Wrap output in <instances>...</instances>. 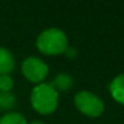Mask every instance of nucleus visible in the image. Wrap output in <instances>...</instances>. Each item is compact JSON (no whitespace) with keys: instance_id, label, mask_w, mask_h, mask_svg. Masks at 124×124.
I'll list each match as a JSON object with an SVG mask.
<instances>
[{"instance_id":"7ed1b4c3","label":"nucleus","mask_w":124,"mask_h":124,"mask_svg":"<svg viewBox=\"0 0 124 124\" xmlns=\"http://www.w3.org/2000/svg\"><path fill=\"white\" fill-rule=\"evenodd\" d=\"M74 106L77 109L86 117H100L105 111L103 101L91 91L82 90L74 95Z\"/></svg>"},{"instance_id":"20e7f679","label":"nucleus","mask_w":124,"mask_h":124,"mask_svg":"<svg viewBox=\"0 0 124 124\" xmlns=\"http://www.w3.org/2000/svg\"><path fill=\"white\" fill-rule=\"evenodd\" d=\"M21 72L28 82L37 85L45 82L49 74V66L41 58L37 56H29L23 60L21 65Z\"/></svg>"},{"instance_id":"0eeeda50","label":"nucleus","mask_w":124,"mask_h":124,"mask_svg":"<svg viewBox=\"0 0 124 124\" xmlns=\"http://www.w3.org/2000/svg\"><path fill=\"white\" fill-rule=\"evenodd\" d=\"M51 84L57 91H67L73 85V78L67 73H58L55 76Z\"/></svg>"},{"instance_id":"9d476101","label":"nucleus","mask_w":124,"mask_h":124,"mask_svg":"<svg viewBox=\"0 0 124 124\" xmlns=\"http://www.w3.org/2000/svg\"><path fill=\"white\" fill-rule=\"evenodd\" d=\"M14 79L10 74L0 76V93H10L14 89Z\"/></svg>"},{"instance_id":"1a4fd4ad","label":"nucleus","mask_w":124,"mask_h":124,"mask_svg":"<svg viewBox=\"0 0 124 124\" xmlns=\"http://www.w3.org/2000/svg\"><path fill=\"white\" fill-rule=\"evenodd\" d=\"M17 103V99L15 94L10 93H0V111L4 109L8 112H11V109L15 108Z\"/></svg>"},{"instance_id":"9b49d317","label":"nucleus","mask_w":124,"mask_h":124,"mask_svg":"<svg viewBox=\"0 0 124 124\" xmlns=\"http://www.w3.org/2000/svg\"><path fill=\"white\" fill-rule=\"evenodd\" d=\"M66 56L68 57V58H71V60H73V58H76L77 57V51H76V49H73V47H67V50H66Z\"/></svg>"},{"instance_id":"39448f33","label":"nucleus","mask_w":124,"mask_h":124,"mask_svg":"<svg viewBox=\"0 0 124 124\" xmlns=\"http://www.w3.org/2000/svg\"><path fill=\"white\" fill-rule=\"evenodd\" d=\"M15 65L16 62L12 52L4 46H0V76L10 74L15 70Z\"/></svg>"},{"instance_id":"6e6552de","label":"nucleus","mask_w":124,"mask_h":124,"mask_svg":"<svg viewBox=\"0 0 124 124\" xmlns=\"http://www.w3.org/2000/svg\"><path fill=\"white\" fill-rule=\"evenodd\" d=\"M0 124H28L26 117L20 112H6L0 117Z\"/></svg>"},{"instance_id":"f03ea898","label":"nucleus","mask_w":124,"mask_h":124,"mask_svg":"<svg viewBox=\"0 0 124 124\" xmlns=\"http://www.w3.org/2000/svg\"><path fill=\"white\" fill-rule=\"evenodd\" d=\"M35 45L38 50L46 56H56L65 54L68 47L67 34L60 28H46L37 38Z\"/></svg>"},{"instance_id":"f257e3e1","label":"nucleus","mask_w":124,"mask_h":124,"mask_svg":"<svg viewBox=\"0 0 124 124\" xmlns=\"http://www.w3.org/2000/svg\"><path fill=\"white\" fill-rule=\"evenodd\" d=\"M29 101L35 112L40 114H51L58 106V91L51 83L44 82L37 84L32 89Z\"/></svg>"},{"instance_id":"423d86ee","label":"nucleus","mask_w":124,"mask_h":124,"mask_svg":"<svg viewBox=\"0 0 124 124\" xmlns=\"http://www.w3.org/2000/svg\"><path fill=\"white\" fill-rule=\"evenodd\" d=\"M108 89L113 100L118 103L124 105V73L113 78V80L109 83Z\"/></svg>"},{"instance_id":"f8f14e48","label":"nucleus","mask_w":124,"mask_h":124,"mask_svg":"<svg viewBox=\"0 0 124 124\" xmlns=\"http://www.w3.org/2000/svg\"><path fill=\"white\" fill-rule=\"evenodd\" d=\"M29 124H45V123L41 122V120H33V122H31Z\"/></svg>"}]
</instances>
